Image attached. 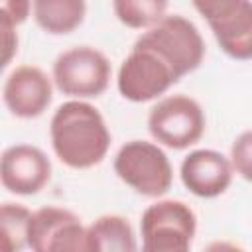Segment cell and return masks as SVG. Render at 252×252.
Returning <instances> with one entry per match:
<instances>
[{
	"label": "cell",
	"instance_id": "cell-1",
	"mask_svg": "<svg viewBox=\"0 0 252 252\" xmlns=\"http://www.w3.org/2000/svg\"><path fill=\"white\" fill-rule=\"evenodd\" d=\"M49 138L59 161L71 169L98 165L110 148V132L102 114L85 100H67L53 112Z\"/></svg>",
	"mask_w": 252,
	"mask_h": 252
},
{
	"label": "cell",
	"instance_id": "cell-2",
	"mask_svg": "<svg viewBox=\"0 0 252 252\" xmlns=\"http://www.w3.org/2000/svg\"><path fill=\"white\" fill-rule=\"evenodd\" d=\"M134 45L154 51L181 81L205 59V41L197 26L181 14H169L154 28L146 30Z\"/></svg>",
	"mask_w": 252,
	"mask_h": 252
},
{
	"label": "cell",
	"instance_id": "cell-3",
	"mask_svg": "<svg viewBox=\"0 0 252 252\" xmlns=\"http://www.w3.org/2000/svg\"><path fill=\"white\" fill-rule=\"evenodd\" d=\"M114 173L144 197H161L173 183L169 158L158 144L146 140H130L118 150Z\"/></svg>",
	"mask_w": 252,
	"mask_h": 252
},
{
	"label": "cell",
	"instance_id": "cell-4",
	"mask_svg": "<svg viewBox=\"0 0 252 252\" xmlns=\"http://www.w3.org/2000/svg\"><path fill=\"white\" fill-rule=\"evenodd\" d=\"M142 252H191L197 230L193 209L175 199H163L142 213Z\"/></svg>",
	"mask_w": 252,
	"mask_h": 252
},
{
	"label": "cell",
	"instance_id": "cell-5",
	"mask_svg": "<svg viewBox=\"0 0 252 252\" xmlns=\"http://www.w3.org/2000/svg\"><path fill=\"white\" fill-rule=\"evenodd\" d=\"M28 248L32 252H98L91 226L63 207H41L32 213Z\"/></svg>",
	"mask_w": 252,
	"mask_h": 252
},
{
	"label": "cell",
	"instance_id": "cell-6",
	"mask_svg": "<svg viewBox=\"0 0 252 252\" xmlns=\"http://www.w3.org/2000/svg\"><path fill=\"white\" fill-rule=\"evenodd\" d=\"M112 67L106 55L91 45H77L53 61V83L71 98H96L110 83Z\"/></svg>",
	"mask_w": 252,
	"mask_h": 252
},
{
	"label": "cell",
	"instance_id": "cell-7",
	"mask_svg": "<svg viewBox=\"0 0 252 252\" xmlns=\"http://www.w3.org/2000/svg\"><path fill=\"white\" fill-rule=\"evenodd\" d=\"M152 138L171 150H185L205 134V112L187 94H171L158 100L148 114Z\"/></svg>",
	"mask_w": 252,
	"mask_h": 252
},
{
	"label": "cell",
	"instance_id": "cell-8",
	"mask_svg": "<svg viewBox=\"0 0 252 252\" xmlns=\"http://www.w3.org/2000/svg\"><path fill=\"white\" fill-rule=\"evenodd\" d=\"M193 8L207 20L224 55L234 61L252 59V2L197 0Z\"/></svg>",
	"mask_w": 252,
	"mask_h": 252
},
{
	"label": "cell",
	"instance_id": "cell-9",
	"mask_svg": "<svg viewBox=\"0 0 252 252\" xmlns=\"http://www.w3.org/2000/svg\"><path fill=\"white\" fill-rule=\"evenodd\" d=\"M179 79L154 51L134 45L118 69V93L130 102H148L167 93Z\"/></svg>",
	"mask_w": 252,
	"mask_h": 252
},
{
	"label": "cell",
	"instance_id": "cell-10",
	"mask_svg": "<svg viewBox=\"0 0 252 252\" xmlns=\"http://www.w3.org/2000/svg\"><path fill=\"white\" fill-rule=\"evenodd\" d=\"M51 179V161L35 146L16 144L2 152L0 181L16 195H35Z\"/></svg>",
	"mask_w": 252,
	"mask_h": 252
},
{
	"label": "cell",
	"instance_id": "cell-11",
	"mask_svg": "<svg viewBox=\"0 0 252 252\" xmlns=\"http://www.w3.org/2000/svg\"><path fill=\"white\" fill-rule=\"evenodd\" d=\"M2 98L14 116L37 118L51 104V79L35 65H20L6 77Z\"/></svg>",
	"mask_w": 252,
	"mask_h": 252
},
{
	"label": "cell",
	"instance_id": "cell-12",
	"mask_svg": "<svg viewBox=\"0 0 252 252\" xmlns=\"http://www.w3.org/2000/svg\"><path fill=\"white\" fill-rule=\"evenodd\" d=\"M232 163L217 150H193L179 167L181 181L189 193L201 199L222 195L232 181Z\"/></svg>",
	"mask_w": 252,
	"mask_h": 252
},
{
	"label": "cell",
	"instance_id": "cell-13",
	"mask_svg": "<svg viewBox=\"0 0 252 252\" xmlns=\"http://www.w3.org/2000/svg\"><path fill=\"white\" fill-rule=\"evenodd\" d=\"M35 24L51 35H65L75 32L87 14L83 0H35L32 4Z\"/></svg>",
	"mask_w": 252,
	"mask_h": 252
},
{
	"label": "cell",
	"instance_id": "cell-14",
	"mask_svg": "<svg viewBox=\"0 0 252 252\" xmlns=\"http://www.w3.org/2000/svg\"><path fill=\"white\" fill-rule=\"evenodd\" d=\"M89 226L96 236L98 252H138L136 236L128 219L120 215H102Z\"/></svg>",
	"mask_w": 252,
	"mask_h": 252
},
{
	"label": "cell",
	"instance_id": "cell-15",
	"mask_svg": "<svg viewBox=\"0 0 252 252\" xmlns=\"http://www.w3.org/2000/svg\"><path fill=\"white\" fill-rule=\"evenodd\" d=\"M112 10L116 18L132 30H150L167 14L165 0H114Z\"/></svg>",
	"mask_w": 252,
	"mask_h": 252
},
{
	"label": "cell",
	"instance_id": "cell-16",
	"mask_svg": "<svg viewBox=\"0 0 252 252\" xmlns=\"http://www.w3.org/2000/svg\"><path fill=\"white\" fill-rule=\"evenodd\" d=\"M32 213L24 205L4 203L0 211V236L2 252H22L28 246Z\"/></svg>",
	"mask_w": 252,
	"mask_h": 252
},
{
	"label": "cell",
	"instance_id": "cell-17",
	"mask_svg": "<svg viewBox=\"0 0 252 252\" xmlns=\"http://www.w3.org/2000/svg\"><path fill=\"white\" fill-rule=\"evenodd\" d=\"M232 169L246 181L252 183V130L242 132L230 148Z\"/></svg>",
	"mask_w": 252,
	"mask_h": 252
},
{
	"label": "cell",
	"instance_id": "cell-18",
	"mask_svg": "<svg viewBox=\"0 0 252 252\" xmlns=\"http://www.w3.org/2000/svg\"><path fill=\"white\" fill-rule=\"evenodd\" d=\"M0 28H2V45H4V57H2V67H8L14 53L18 51V33H16V24L4 14L0 12Z\"/></svg>",
	"mask_w": 252,
	"mask_h": 252
},
{
	"label": "cell",
	"instance_id": "cell-19",
	"mask_svg": "<svg viewBox=\"0 0 252 252\" xmlns=\"http://www.w3.org/2000/svg\"><path fill=\"white\" fill-rule=\"evenodd\" d=\"M30 10H32V2H28V0H8L0 6V12H4L16 26H20L28 20Z\"/></svg>",
	"mask_w": 252,
	"mask_h": 252
},
{
	"label": "cell",
	"instance_id": "cell-20",
	"mask_svg": "<svg viewBox=\"0 0 252 252\" xmlns=\"http://www.w3.org/2000/svg\"><path fill=\"white\" fill-rule=\"evenodd\" d=\"M203 252H244L240 246L232 244V242H226V240H215L211 244L205 246Z\"/></svg>",
	"mask_w": 252,
	"mask_h": 252
}]
</instances>
